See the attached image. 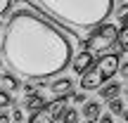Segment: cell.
Wrapping results in <instances>:
<instances>
[{"mask_svg": "<svg viewBox=\"0 0 128 123\" xmlns=\"http://www.w3.org/2000/svg\"><path fill=\"white\" fill-rule=\"evenodd\" d=\"M48 102H45V97L40 95V92H31V95H26V102H24V109L26 111H31V114H36L38 109H43Z\"/></svg>", "mask_w": 128, "mask_h": 123, "instance_id": "ba28073f", "label": "cell"}, {"mask_svg": "<svg viewBox=\"0 0 128 123\" xmlns=\"http://www.w3.org/2000/svg\"><path fill=\"white\" fill-rule=\"evenodd\" d=\"M0 28H2V26H0Z\"/></svg>", "mask_w": 128, "mask_h": 123, "instance_id": "484cf974", "label": "cell"}, {"mask_svg": "<svg viewBox=\"0 0 128 123\" xmlns=\"http://www.w3.org/2000/svg\"><path fill=\"white\" fill-rule=\"evenodd\" d=\"M119 95H121V85H119V83H114V81H112V83H104V85L100 88V97H102V100H107V102L116 100Z\"/></svg>", "mask_w": 128, "mask_h": 123, "instance_id": "30bf717a", "label": "cell"}, {"mask_svg": "<svg viewBox=\"0 0 128 123\" xmlns=\"http://www.w3.org/2000/svg\"><path fill=\"white\" fill-rule=\"evenodd\" d=\"M121 116H124V121L128 123V109H124V114H121Z\"/></svg>", "mask_w": 128, "mask_h": 123, "instance_id": "cb8c5ba5", "label": "cell"}, {"mask_svg": "<svg viewBox=\"0 0 128 123\" xmlns=\"http://www.w3.org/2000/svg\"><path fill=\"white\" fill-rule=\"evenodd\" d=\"M90 66H92V55H90V52L83 50V52H78V55L74 57V66H71L74 73H81V76H83Z\"/></svg>", "mask_w": 128, "mask_h": 123, "instance_id": "52a82bcc", "label": "cell"}, {"mask_svg": "<svg viewBox=\"0 0 128 123\" xmlns=\"http://www.w3.org/2000/svg\"><path fill=\"white\" fill-rule=\"evenodd\" d=\"M52 24L71 31H92L109 19L114 0H33Z\"/></svg>", "mask_w": 128, "mask_h": 123, "instance_id": "7a4b0ae2", "label": "cell"}, {"mask_svg": "<svg viewBox=\"0 0 128 123\" xmlns=\"http://www.w3.org/2000/svg\"><path fill=\"white\" fill-rule=\"evenodd\" d=\"M24 90H26V95H31V92H36V88H33L31 83H26V85H24Z\"/></svg>", "mask_w": 128, "mask_h": 123, "instance_id": "603a6c76", "label": "cell"}, {"mask_svg": "<svg viewBox=\"0 0 128 123\" xmlns=\"http://www.w3.org/2000/svg\"><path fill=\"white\" fill-rule=\"evenodd\" d=\"M10 119H12V116H10L7 111H0V123H10Z\"/></svg>", "mask_w": 128, "mask_h": 123, "instance_id": "7402d4cb", "label": "cell"}, {"mask_svg": "<svg viewBox=\"0 0 128 123\" xmlns=\"http://www.w3.org/2000/svg\"><path fill=\"white\" fill-rule=\"evenodd\" d=\"M12 121H14V123H22V121H24V111H22V109H14V111H12Z\"/></svg>", "mask_w": 128, "mask_h": 123, "instance_id": "ac0fdd59", "label": "cell"}, {"mask_svg": "<svg viewBox=\"0 0 128 123\" xmlns=\"http://www.w3.org/2000/svg\"><path fill=\"white\" fill-rule=\"evenodd\" d=\"M116 40H119V28L114 26V24H102V26H97L95 31H92V36L88 38V40H83V47H86V52H90L92 57H104L109 55V50L116 45Z\"/></svg>", "mask_w": 128, "mask_h": 123, "instance_id": "277c9868", "label": "cell"}, {"mask_svg": "<svg viewBox=\"0 0 128 123\" xmlns=\"http://www.w3.org/2000/svg\"><path fill=\"white\" fill-rule=\"evenodd\" d=\"M0 64H2V59H0Z\"/></svg>", "mask_w": 128, "mask_h": 123, "instance_id": "d4e9b609", "label": "cell"}, {"mask_svg": "<svg viewBox=\"0 0 128 123\" xmlns=\"http://www.w3.org/2000/svg\"><path fill=\"white\" fill-rule=\"evenodd\" d=\"M78 116H81V114H78L76 109H69V107H66L60 121H62V123H78Z\"/></svg>", "mask_w": 128, "mask_h": 123, "instance_id": "7c38bea8", "label": "cell"}, {"mask_svg": "<svg viewBox=\"0 0 128 123\" xmlns=\"http://www.w3.org/2000/svg\"><path fill=\"white\" fill-rule=\"evenodd\" d=\"M119 66H121V57L116 55V52H109V55L100 57V59L92 62V66L81 76V90L83 92L100 90L114 73H119Z\"/></svg>", "mask_w": 128, "mask_h": 123, "instance_id": "3957f363", "label": "cell"}, {"mask_svg": "<svg viewBox=\"0 0 128 123\" xmlns=\"http://www.w3.org/2000/svg\"><path fill=\"white\" fill-rule=\"evenodd\" d=\"M0 59L12 76L45 81L69 66L71 40L36 9L17 7L5 24Z\"/></svg>", "mask_w": 128, "mask_h": 123, "instance_id": "6da1fadb", "label": "cell"}, {"mask_svg": "<svg viewBox=\"0 0 128 123\" xmlns=\"http://www.w3.org/2000/svg\"><path fill=\"white\" fill-rule=\"evenodd\" d=\"M64 109H66V100H52L43 109H38L36 114L28 116V123H55L62 119Z\"/></svg>", "mask_w": 128, "mask_h": 123, "instance_id": "5b68a950", "label": "cell"}, {"mask_svg": "<svg viewBox=\"0 0 128 123\" xmlns=\"http://www.w3.org/2000/svg\"><path fill=\"white\" fill-rule=\"evenodd\" d=\"M119 73L128 78V62H121V66H119Z\"/></svg>", "mask_w": 128, "mask_h": 123, "instance_id": "44dd1931", "label": "cell"}, {"mask_svg": "<svg viewBox=\"0 0 128 123\" xmlns=\"http://www.w3.org/2000/svg\"><path fill=\"white\" fill-rule=\"evenodd\" d=\"M119 19H121V28H124V26H128V5L119 7Z\"/></svg>", "mask_w": 128, "mask_h": 123, "instance_id": "2e32d148", "label": "cell"}, {"mask_svg": "<svg viewBox=\"0 0 128 123\" xmlns=\"http://www.w3.org/2000/svg\"><path fill=\"white\" fill-rule=\"evenodd\" d=\"M97 123H114V116H112V114H104V116L97 119Z\"/></svg>", "mask_w": 128, "mask_h": 123, "instance_id": "ffe728a7", "label": "cell"}, {"mask_svg": "<svg viewBox=\"0 0 128 123\" xmlns=\"http://www.w3.org/2000/svg\"><path fill=\"white\" fill-rule=\"evenodd\" d=\"M109 114H112V116H114V114H124V102H121L119 97L109 102Z\"/></svg>", "mask_w": 128, "mask_h": 123, "instance_id": "5bb4252c", "label": "cell"}, {"mask_svg": "<svg viewBox=\"0 0 128 123\" xmlns=\"http://www.w3.org/2000/svg\"><path fill=\"white\" fill-rule=\"evenodd\" d=\"M0 83H2V90H5V92H12V90H17V88H19L17 76H12V73H7V76H0Z\"/></svg>", "mask_w": 128, "mask_h": 123, "instance_id": "8fae6325", "label": "cell"}, {"mask_svg": "<svg viewBox=\"0 0 128 123\" xmlns=\"http://www.w3.org/2000/svg\"><path fill=\"white\" fill-rule=\"evenodd\" d=\"M71 100H74V102H78V104H86V92H74Z\"/></svg>", "mask_w": 128, "mask_h": 123, "instance_id": "d6986e66", "label": "cell"}, {"mask_svg": "<svg viewBox=\"0 0 128 123\" xmlns=\"http://www.w3.org/2000/svg\"><path fill=\"white\" fill-rule=\"evenodd\" d=\"M10 104H12V97H10V92L0 90V111H2V109H7Z\"/></svg>", "mask_w": 128, "mask_h": 123, "instance_id": "9a60e30c", "label": "cell"}, {"mask_svg": "<svg viewBox=\"0 0 128 123\" xmlns=\"http://www.w3.org/2000/svg\"><path fill=\"white\" fill-rule=\"evenodd\" d=\"M116 45H119L121 52H128V26H124L119 31V40H116Z\"/></svg>", "mask_w": 128, "mask_h": 123, "instance_id": "4fadbf2b", "label": "cell"}, {"mask_svg": "<svg viewBox=\"0 0 128 123\" xmlns=\"http://www.w3.org/2000/svg\"><path fill=\"white\" fill-rule=\"evenodd\" d=\"M100 111H102V107H100V102H92V100H88L86 104H83V109H81V114L86 116L88 121H92V123H95V121H97V119H100V116H102Z\"/></svg>", "mask_w": 128, "mask_h": 123, "instance_id": "9c48e42d", "label": "cell"}, {"mask_svg": "<svg viewBox=\"0 0 128 123\" xmlns=\"http://www.w3.org/2000/svg\"><path fill=\"white\" fill-rule=\"evenodd\" d=\"M48 88L52 90V97H55V100H69V97L74 95V81L71 78H60V81H55Z\"/></svg>", "mask_w": 128, "mask_h": 123, "instance_id": "8992f818", "label": "cell"}, {"mask_svg": "<svg viewBox=\"0 0 128 123\" xmlns=\"http://www.w3.org/2000/svg\"><path fill=\"white\" fill-rule=\"evenodd\" d=\"M12 9V0H0V14H10Z\"/></svg>", "mask_w": 128, "mask_h": 123, "instance_id": "e0dca14e", "label": "cell"}]
</instances>
